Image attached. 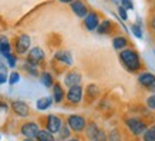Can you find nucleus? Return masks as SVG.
Masks as SVG:
<instances>
[{"mask_svg":"<svg viewBox=\"0 0 155 141\" xmlns=\"http://www.w3.org/2000/svg\"><path fill=\"white\" fill-rule=\"evenodd\" d=\"M0 138H2V136H0Z\"/></svg>","mask_w":155,"mask_h":141,"instance_id":"44","label":"nucleus"},{"mask_svg":"<svg viewBox=\"0 0 155 141\" xmlns=\"http://www.w3.org/2000/svg\"><path fill=\"white\" fill-rule=\"evenodd\" d=\"M70 9L78 19H84L85 14L90 12L88 6L85 5L83 0H73V2L70 3Z\"/></svg>","mask_w":155,"mask_h":141,"instance_id":"12","label":"nucleus"},{"mask_svg":"<svg viewBox=\"0 0 155 141\" xmlns=\"http://www.w3.org/2000/svg\"><path fill=\"white\" fill-rule=\"evenodd\" d=\"M142 141H155V124L145 128L142 134Z\"/></svg>","mask_w":155,"mask_h":141,"instance_id":"27","label":"nucleus"},{"mask_svg":"<svg viewBox=\"0 0 155 141\" xmlns=\"http://www.w3.org/2000/svg\"><path fill=\"white\" fill-rule=\"evenodd\" d=\"M9 79V70H7V64L0 61V86H3L7 83Z\"/></svg>","mask_w":155,"mask_h":141,"instance_id":"26","label":"nucleus"},{"mask_svg":"<svg viewBox=\"0 0 155 141\" xmlns=\"http://www.w3.org/2000/svg\"><path fill=\"white\" fill-rule=\"evenodd\" d=\"M100 20H101V17H100V14L97 12H88L85 14V17L83 19V24H84V27L88 32H95Z\"/></svg>","mask_w":155,"mask_h":141,"instance_id":"11","label":"nucleus"},{"mask_svg":"<svg viewBox=\"0 0 155 141\" xmlns=\"http://www.w3.org/2000/svg\"><path fill=\"white\" fill-rule=\"evenodd\" d=\"M125 126H127L128 131L131 133L132 136L140 137L144 134V131H145L147 123L144 121V120H140V118L131 117V118H127V120H125Z\"/></svg>","mask_w":155,"mask_h":141,"instance_id":"6","label":"nucleus"},{"mask_svg":"<svg viewBox=\"0 0 155 141\" xmlns=\"http://www.w3.org/2000/svg\"><path fill=\"white\" fill-rule=\"evenodd\" d=\"M51 99L56 104H61L66 100V90L63 89L61 83H58V81H54V84L51 87Z\"/></svg>","mask_w":155,"mask_h":141,"instance_id":"14","label":"nucleus"},{"mask_svg":"<svg viewBox=\"0 0 155 141\" xmlns=\"http://www.w3.org/2000/svg\"><path fill=\"white\" fill-rule=\"evenodd\" d=\"M20 79H21V76H20L19 71L13 70L12 73H9V79H7V83H9L10 86H16L17 83L20 81Z\"/></svg>","mask_w":155,"mask_h":141,"instance_id":"30","label":"nucleus"},{"mask_svg":"<svg viewBox=\"0 0 155 141\" xmlns=\"http://www.w3.org/2000/svg\"><path fill=\"white\" fill-rule=\"evenodd\" d=\"M46 60V52H44V49L40 46H34V47H30V50L27 52L26 54V61H28L30 64H33V66H40L43 64Z\"/></svg>","mask_w":155,"mask_h":141,"instance_id":"5","label":"nucleus"},{"mask_svg":"<svg viewBox=\"0 0 155 141\" xmlns=\"http://www.w3.org/2000/svg\"><path fill=\"white\" fill-rule=\"evenodd\" d=\"M100 130V127L97 126V123H94V121H87V126H85V128H84V131L83 133H85V137L87 138H91V137L94 136L95 133Z\"/></svg>","mask_w":155,"mask_h":141,"instance_id":"24","label":"nucleus"},{"mask_svg":"<svg viewBox=\"0 0 155 141\" xmlns=\"http://www.w3.org/2000/svg\"><path fill=\"white\" fill-rule=\"evenodd\" d=\"M10 108L17 117L20 118H27L30 114H31V108L26 101L23 100H13L10 103Z\"/></svg>","mask_w":155,"mask_h":141,"instance_id":"7","label":"nucleus"},{"mask_svg":"<svg viewBox=\"0 0 155 141\" xmlns=\"http://www.w3.org/2000/svg\"><path fill=\"white\" fill-rule=\"evenodd\" d=\"M107 138L108 141H121V137H120L117 130H113L110 134H107Z\"/></svg>","mask_w":155,"mask_h":141,"instance_id":"34","label":"nucleus"},{"mask_svg":"<svg viewBox=\"0 0 155 141\" xmlns=\"http://www.w3.org/2000/svg\"><path fill=\"white\" fill-rule=\"evenodd\" d=\"M111 3H114L115 6H120V0H110Z\"/></svg>","mask_w":155,"mask_h":141,"instance_id":"40","label":"nucleus"},{"mask_svg":"<svg viewBox=\"0 0 155 141\" xmlns=\"http://www.w3.org/2000/svg\"><path fill=\"white\" fill-rule=\"evenodd\" d=\"M9 108H10V104H7L3 100H0V113H7Z\"/></svg>","mask_w":155,"mask_h":141,"instance_id":"36","label":"nucleus"},{"mask_svg":"<svg viewBox=\"0 0 155 141\" xmlns=\"http://www.w3.org/2000/svg\"><path fill=\"white\" fill-rule=\"evenodd\" d=\"M137 80H138L140 86H142L144 89L148 90L151 86L155 84V74H152V73H150V71H142V73L138 74Z\"/></svg>","mask_w":155,"mask_h":141,"instance_id":"15","label":"nucleus"},{"mask_svg":"<svg viewBox=\"0 0 155 141\" xmlns=\"http://www.w3.org/2000/svg\"><path fill=\"white\" fill-rule=\"evenodd\" d=\"M5 60H6V64H7V67H10V69H14V67L17 66V61H19V56L16 54V53H9L7 56H5Z\"/></svg>","mask_w":155,"mask_h":141,"instance_id":"28","label":"nucleus"},{"mask_svg":"<svg viewBox=\"0 0 155 141\" xmlns=\"http://www.w3.org/2000/svg\"><path fill=\"white\" fill-rule=\"evenodd\" d=\"M53 57H54V60H56L57 63L63 64L64 67H71V66H73V63H74V59H73L71 52L64 50V49L57 50V52L54 53V56H53Z\"/></svg>","mask_w":155,"mask_h":141,"instance_id":"10","label":"nucleus"},{"mask_svg":"<svg viewBox=\"0 0 155 141\" xmlns=\"http://www.w3.org/2000/svg\"><path fill=\"white\" fill-rule=\"evenodd\" d=\"M63 124H64L63 118L60 116H57V114H48L46 117V130H48L53 134H57Z\"/></svg>","mask_w":155,"mask_h":141,"instance_id":"9","label":"nucleus"},{"mask_svg":"<svg viewBox=\"0 0 155 141\" xmlns=\"http://www.w3.org/2000/svg\"><path fill=\"white\" fill-rule=\"evenodd\" d=\"M95 32L100 34V36H108L114 32V23L111 20L108 19H104V20H100L98 26L95 29Z\"/></svg>","mask_w":155,"mask_h":141,"instance_id":"16","label":"nucleus"},{"mask_svg":"<svg viewBox=\"0 0 155 141\" xmlns=\"http://www.w3.org/2000/svg\"><path fill=\"white\" fill-rule=\"evenodd\" d=\"M38 79H40V81H41V84L46 87V89H51L53 84H54V76H53L51 71H47L44 70L41 71L40 74H38Z\"/></svg>","mask_w":155,"mask_h":141,"instance_id":"18","label":"nucleus"},{"mask_svg":"<svg viewBox=\"0 0 155 141\" xmlns=\"http://www.w3.org/2000/svg\"><path fill=\"white\" fill-rule=\"evenodd\" d=\"M145 104H147V107L150 108V110L155 111V93H151L150 97H147Z\"/></svg>","mask_w":155,"mask_h":141,"instance_id":"33","label":"nucleus"},{"mask_svg":"<svg viewBox=\"0 0 155 141\" xmlns=\"http://www.w3.org/2000/svg\"><path fill=\"white\" fill-rule=\"evenodd\" d=\"M113 49L114 50H117V52H120V50H122V49H125V47H128V39L125 37V36H122V34H118V36H115V37L113 39Z\"/></svg>","mask_w":155,"mask_h":141,"instance_id":"21","label":"nucleus"},{"mask_svg":"<svg viewBox=\"0 0 155 141\" xmlns=\"http://www.w3.org/2000/svg\"><path fill=\"white\" fill-rule=\"evenodd\" d=\"M84 94H85V99L88 100V101H94V100H97V97L100 96L98 86L94 84V83L88 84L87 87H85V90H84Z\"/></svg>","mask_w":155,"mask_h":141,"instance_id":"19","label":"nucleus"},{"mask_svg":"<svg viewBox=\"0 0 155 141\" xmlns=\"http://www.w3.org/2000/svg\"><path fill=\"white\" fill-rule=\"evenodd\" d=\"M131 33L135 36L137 39H142L144 37V34H142V26H141V23L138 22V23H132L131 24Z\"/></svg>","mask_w":155,"mask_h":141,"instance_id":"29","label":"nucleus"},{"mask_svg":"<svg viewBox=\"0 0 155 141\" xmlns=\"http://www.w3.org/2000/svg\"><path fill=\"white\" fill-rule=\"evenodd\" d=\"M66 141H81V140L78 138V137H73V136H71L70 138H68V140H66Z\"/></svg>","mask_w":155,"mask_h":141,"instance_id":"38","label":"nucleus"},{"mask_svg":"<svg viewBox=\"0 0 155 141\" xmlns=\"http://www.w3.org/2000/svg\"><path fill=\"white\" fill-rule=\"evenodd\" d=\"M120 54H118V59L121 61V64L124 66L125 70H128L130 73H138L141 70L142 67V63H141V59H140V54L137 52L135 49L132 47H125L120 50Z\"/></svg>","mask_w":155,"mask_h":141,"instance_id":"1","label":"nucleus"},{"mask_svg":"<svg viewBox=\"0 0 155 141\" xmlns=\"http://www.w3.org/2000/svg\"><path fill=\"white\" fill-rule=\"evenodd\" d=\"M58 2H60V3H63V5H70L73 0H58Z\"/></svg>","mask_w":155,"mask_h":141,"instance_id":"39","label":"nucleus"},{"mask_svg":"<svg viewBox=\"0 0 155 141\" xmlns=\"http://www.w3.org/2000/svg\"><path fill=\"white\" fill-rule=\"evenodd\" d=\"M56 141H63V140H60V138H56Z\"/></svg>","mask_w":155,"mask_h":141,"instance_id":"43","label":"nucleus"},{"mask_svg":"<svg viewBox=\"0 0 155 141\" xmlns=\"http://www.w3.org/2000/svg\"><path fill=\"white\" fill-rule=\"evenodd\" d=\"M120 5H121L124 9H127V10L134 9V3H132V0H120Z\"/></svg>","mask_w":155,"mask_h":141,"instance_id":"35","label":"nucleus"},{"mask_svg":"<svg viewBox=\"0 0 155 141\" xmlns=\"http://www.w3.org/2000/svg\"><path fill=\"white\" fill-rule=\"evenodd\" d=\"M148 90H150L151 93H155V84H154V86H151V87H150Z\"/></svg>","mask_w":155,"mask_h":141,"instance_id":"41","label":"nucleus"},{"mask_svg":"<svg viewBox=\"0 0 155 141\" xmlns=\"http://www.w3.org/2000/svg\"><path fill=\"white\" fill-rule=\"evenodd\" d=\"M23 141H37V140H36V138H24Z\"/></svg>","mask_w":155,"mask_h":141,"instance_id":"42","label":"nucleus"},{"mask_svg":"<svg viewBox=\"0 0 155 141\" xmlns=\"http://www.w3.org/2000/svg\"><path fill=\"white\" fill-rule=\"evenodd\" d=\"M90 141H108V138H107V133L104 131V130H101L100 128L98 131L95 133L94 136L90 138Z\"/></svg>","mask_w":155,"mask_h":141,"instance_id":"31","label":"nucleus"},{"mask_svg":"<svg viewBox=\"0 0 155 141\" xmlns=\"http://www.w3.org/2000/svg\"><path fill=\"white\" fill-rule=\"evenodd\" d=\"M12 46H13V50L17 56H26L27 52L30 50V47H31V37H30V34L27 33L17 34Z\"/></svg>","mask_w":155,"mask_h":141,"instance_id":"2","label":"nucleus"},{"mask_svg":"<svg viewBox=\"0 0 155 141\" xmlns=\"http://www.w3.org/2000/svg\"><path fill=\"white\" fill-rule=\"evenodd\" d=\"M38 130H40V126L37 121H26L20 126V134L24 138H36Z\"/></svg>","mask_w":155,"mask_h":141,"instance_id":"8","label":"nucleus"},{"mask_svg":"<svg viewBox=\"0 0 155 141\" xmlns=\"http://www.w3.org/2000/svg\"><path fill=\"white\" fill-rule=\"evenodd\" d=\"M66 124L70 127V130L73 133L80 134V133L84 131L85 126H87V120H85V117L81 116V114H70V116H67V118H66Z\"/></svg>","mask_w":155,"mask_h":141,"instance_id":"4","label":"nucleus"},{"mask_svg":"<svg viewBox=\"0 0 155 141\" xmlns=\"http://www.w3.org/2000/svg\"><path fill=\"white\" fill-rule=\"evenodd\" d=\"M150 27H151V30L155 33V14H152L151 16V19H150Z\"/></svg>","mask_w":155,"mask_h":141,"instance_id":"37","label":"nucleus"},{"mask_svg":"<svg viewBox=\"0 0 155 141\" xmlns=\"http://www.w3.org/2000/svg\"><path fill=\"white\" fill-rule=\"evenodd\" d=\"M66 100H67V103L71 104V106H78V104H81L83 100H84V87L81 84L67 87Z\"/></svg>","mask_w":155,"mask_h":141,"instance_id":"3","label":"nucleus"},{"mask_svg":"<svg viewBox=\"0 0 155 141\" xmlns=\"http://www.w3.org/2000/svg\"><path fill=\"white\" fill-rule=\"evenodd\" d=\"M12 52H13V46H12L9 37L5 34H0V56L5 57Z\"/></svg>","mask_w":155,"mask_h":141,"instance_id":"17","label":"nucleus"},{"mask_svg":"<svg viewBox=\"0 0 155 141\" xmlns=\"http://www.w3.org/2000/svg\"><path fill=\"white\" fill-rule=\"evenodd\" d=\"M36 140L37 141H56V137H54L53 133H50L46 128H40L37 136H36Z\"/></svg>","mask_w":155,"mask_h":141,"instance_id":"22","label":"nucleus"},{"mask_svg":"<svg viewBox=\"0 0 155 141\" xmlns=\"http://www.w3.org/2000/svg\"><path fill=\"white\" fill-rule=\"evenodd\" d=\"M21 69H23V70L26 71V73H27L30 77H38V74H40L38 67L37 66H33V64H30V63H28V61H26V60H24Z\"/></svg>","mask_w":155,"mask_h":141,"instance_id":"23","label":"nucleus"},{"mask_svg":"<svg viewBox=\"0 0 155 141\" xmlns=\"http://www.w3.org/2000/svg\"><path fill=\"white\" fill-rule=\"evenodd\" d=\"M57 134H58V138H60V140L66 141V140H68V138L73 136V131H71L70 127H68L66 123H64V124L61 126V128L58 130V133H57Z\"/></svg>","mask_w":155,"mask_h":141,"instance_id":"25","label":"nucleus"},{"mask_svg":"<svg viewBox=\"0 0 155 141\" xmlns=\"http://www.w3.org/2000/svg\"><path fill=\"white\" fill-rule=\"evenodd\" d=\"M53 99L51 96H46V97H40V99L36 101V108H37L38 111H46L48 108L53 106Z\"/></svg>","mask_w":155,"mask_h":141,"instance_id":"20","label":"nucleus"},{"mask_svg":"<svg viewBox=\"0 0 155 141\" xmlns=\"http://www.w3.org/2000/svg\"><path fill=\"white\" fill-rule=\"evenodd\" d=\"M83 83V74L77 70H70L64 74V86L71 87V86H78Z\"/></svg>","mask_w":155,"mask_h":141,"instance_id":"13","label":"nucleus"},{"mask_svg":"<svg viewBox=\"0 0 155 141\" xmlns=\"http://www.w3.org/2000/svg\"><path fill=\"white\" fill-rule=\"evenodd\" d=\"M127 12H128V10L124 9L121 5L117 6V13H118V16H120V19H121L122 22H127V20H128V13H127Z\"/></svg>","mask_w":155,"mask_h":141,"instance_id":"32","label":"nucleus"}]
</instances>
